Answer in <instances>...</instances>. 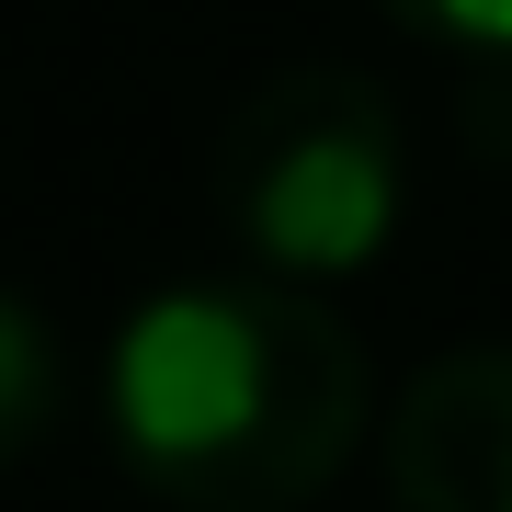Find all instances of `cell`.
Masks as SVG:
<instances>
[{
    "instance_id": "1",
    "label": "cell",
    "mask_w": 512,
    "mask_h": 512,
    "mask_svg": "<svg viewBox=\"0 0 512 512\" xmlns=\"http://www.w3.org/2000/svg\"><path fill=\"white\" fill-rule=\"evenodd\" d=\"M103 421L183 512H296L353 467L376 421L365 330L274 274H183L114 319Z\"/></svg>"
},
{
    "instance_id": "2",
    "label": "cell",
    "mask_w": 512,
    "mask_h": 512,
    "mask_svg": "<svg viewBox=\"0 0 512 512\" xmlns=\"http://www.w3.org/2000/svg\"><path fill=\"white\" fill-rule=\"evenodd\" d=\"M217 217L239 239V262L274 285H353L399 251L410 228V137L399 92L365 69H274L262 92H239L217 137Z\"/></svg>"
},
{
    "instance_id": "3",
    "label": "cell",
    "mask_w": 512,
    "mask_h": 512,
    "mask_svg": "<svg viewBox=\"0 0 512 512\" xmlns=\"http://www.w3.org/2000/svg\"><path fill=\"white\" fill-rule=\"evenodd\" d=\"M387 501L399 512H512V342H456L399 387Z\"/></svg>"
},
{
    "instance_id": "4",
    "label": "cell",
    "mask_w": 512,
    "mask_h": 512,
    "mask_svg": "<svg viewBox=\"0 0 512 512\" xmlns=\"http://www.w3.org/2000/svg\"><path fill=\"white\" fill-rule=\"evenodd\" d=\"M57 410H69V353H57V319L35 296L0 285V467H23L35 444L57 433Z\"/></svg>"
},
{
    "instance_id": "5",
    "label": "cell",
    "mask_w": 512,
    "mask_h": 512,
    "mask_svg": "<svg viewBox=\"0 0 512 512\" xmlns=\"http://www.w3.org/2000/svg\"><path fill=\"white\" fill-rule=\"evenodd\" d=\"M399 35L456 46V57H512V0H376Z\"/></svg>"
}]
</instances>
